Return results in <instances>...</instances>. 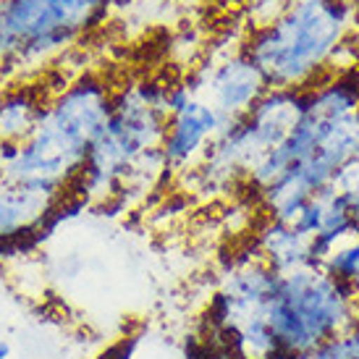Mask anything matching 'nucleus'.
I'll return each instance as SVG.
<instances>
[{"label":"nucleus","mask_w":359,"mask_h":359,"mask_svg":"<svg viewBox=\"0 0 359 359\" xmlns=\"http://www.w3.org/2000/svg\"><path fill=\"white\" fill-rule=\"evenodd\" d=\"M131 351H134V344H131L129 349H126V341L123 344H118V346H113V349H108L105 354H100L97 359H129Z\"/></svg>","instance_id":"dca6fc26"},{"label":"nucleus","mask_w":359,"mask_h":359,"mask_svg":"<svg viewBox=\"0 0 359 359\" xmlns=\"http://www.w3.org/2000/svg\"><path fill=\"white\" fill-rule=\"evenodd\" d=\"M357 19V0H286L278 19L244 32L247 53L270 90H315L330 81L339 45Z\"/></svg>","instance_id":"f257e3e1"},{"label":"nucleus","mask_w":359,"mask_h":359,"mask_svg":"<svg viewBox=\"0 0 359 359\" xmlns=\"http://www.w3.org/2000/svg\"><path fill=\"white\" fill-rule=\"evenodd\" d=\"M19 150L21 144H16V142H0V168H6L19 158Z\"/></svg>","instance_id":"2eb2a0df"},{"label":"nucleus","mask_w":359,"mask_h":359,"mask_svg":"<svg viewBox=\"0 0 359 359\" xmlns=\"http://www.w3.org/2000/svg\"><path fill=\"white\" fill-rule=\"evenodd\" d=\"M304 236H299L291 223L268 218L265 226L257 231L255 236V247H257L262 262L268 265L273 273L278 276H289L294 270L304 268H320L315 259L309 257V247Z\"/></svg>","instance_id":"9d476101"},{"label":"nucleus","mask_w":359,"mask_h":359,"mask_svg":"<svg viewBox=\"0 0 359 359\" xmlns=\"http://www.w3.org/2000/svg\"><path fill=\"white\" fill-rule=\"evenodd\" d=\"M69 189L40 179H16L0 168V247L42 236Z\"/></svg>","instance_id":"0eeeda50"},{"label":"nucleus","mask_w":359,"mask_h":359,"mask_svg":"<svg viewBox=\"0 0 359 359\" xmlns=\"http://www.w3.org/2000/svg\"><path fill=\"white\" fill-rule=\"evenodd\" d=\"M309 359H359V357L351 333H344V336H336V339H328L325 344H320L318 349L309 354Z\"/></svg>","instance_id":"f8f14e48"},{"label":"nucleus","mask_w":359,"mask_h":359,"mask_svg":"<svg viewBox=\"0 0 359 359\" xmlns=\"http://www.w3.org/2000/svg\"><path fill=\"white\" fill-rule=\"evenodd\" d=\"M165 92L168 84L155 79L129 81L113 90L108 123L69 189L74 197H81L90 208H123V189L134 163L163 142L168 123Z\"/></svg>","instance_id":"7ed1b4c3"},{"label":"nucleus","mask_w":359,"mask_h":359,"mask_svg":"<svg viewBox=\"0 0 359 359\" xmlns=\"http://www.w3.org/2000/svg\"><path fill=\"white\" fill-rule=\"evenodd\" d=\"M241 116H226L208 105L205 100H194L181 108L179 113L168 116L165 134L160 142V152L165 160V168L173 173L191 170L210 150V144L229 134Z\"/></svg>","instance_id":"6e6552de"},{"label":"nucleus","mask_w":359,"mask_h":359,"mask_svg":"<svg viewBox=\"0 0 359 359\" xmlns=\"http://www.w3.org/2000/svg\"><path fill=\"white\" fill-rule=\"evenodd\" d=\"M320 270L333 280L354 283L359 289V239H349L339 244L328 257L320 262Z\"/></svg>","instance_id":"9b49d317"},{"label":"nucleus","mask_w":359,"mask_h":359,"mask_svg":"<svg viewBox=\"0 0 359 359\" xmlns=\"http://www.w3.org/2000/svg\"><path fill=\"white\" fill-rule=\"evenodd\" d=\"M11 357V344L6 339H0V359H8Z\"/></svg>","instance_id":"f3484780"},{"label":"nucleus","mask_w":359,"mask_h":359,"mask_svg":"<svg viewBox=\"0 0 359 359\" xmlns=\"http://www.w3.org/2000/svg\"><path fill=\"white\" fill-rule=\"evenodd\" d=\"M184 84L197 100H205L226 116H244L270 90L255 60L241 48L210 58Z\"/></svg>","instance_id":"423d86ee"},{"label":"nucleus","mask_w":359,"mask_h":359,"mask_svg":"<svg viewBox=\"0 0 359 359\" xmlns=\"http://www.w3.org/2000/svg\"><path fill=\"white\" fill-rule=\"evenodd\" d=\"M3 3H6V0H0V6H3Z\"/></svg>","instance_id":"a211bd4d"},{"label":"nucleus","mask_w":359,"mask_h":359,"mask_svg":"<svg viewBox=\"0 0 359 359\" xmlns=\"http://www.w3.org/2000/svg\"><path fill=\"white\" fill-rule=\"evenodd\" d=\"M291 226H294V231H297L299 236H304V239H312V236L323 229V205H320L318 197H312V200L302 208V212L294 218Z\"/></svg>","instance_id":"ddd939ff"},{"label":"nucleus","mask_w":359,"mask_h":359,"mask_svg":"<svg viewBox=\"0 0 359 359\" xmlns=\"http://www.w3.org/2000/svg\"><path fill=\"white\" fill-rule=\"evenodd\" d=\"M110 108L113 87L100 74L87 71L66 81L53 90L34 134L21 144L19 158L3 170L16 179H40L71 189L90 147L108 123Z\"/></svg>","instance_id":"f03ea898"},{"label":"nucleus","mask_w":359,"mask_h":359,"mask_svg":"<svg viewBox=\"0 0 359 359\" xmlns=\"http://www.w3.org/2000/svg\"><path fill=\"white\" fill-rule=\"evenodd\" d=\"M278 351L309 359L328 339L351 333L359 323V289L333 280L320 268L278 276L265 307Z\"/></svg>","instance_id":"39448f33"},{"label":"nucleus","mask_w":359,"mask_h":359,"mask_svg":"<svg viewBox=\"0 0 359 359\" xmlns=\"http://www.w3.org/2000/svg\"><path fill=\"white\" fill-rule=\"evenodd\" d=\"M113 3L6 0L0 6V84L40 79L45 69L105 24Z\"/></svg>","instance_id":"20e7f679"},{"label":"nucleus","mask_w":359,"mask_h":359,"mask_svg":"<svg viewBox=\"0 0 359 359\" xmlns=\"http://www.w3.org/2000/svg\"><path fill=\"white\" fill-rule=\"evenodd\" d=\"M53 90L40 79L13 81L0 90V142L24 144L29 140Z\"/></svg>","instance_id":"1a4fd4ad"},{"label":"nucleus","mask_w":359,"mask_h":359,"mask_svg":"<svg viewBox=\"0 0 359 359\" xmlns=\"http://www.w3.org/2000/svg\"><path fill=\"white\" fill-rule=\"evenodd\" d=\"M286 0H250L247 8V29L255 27H265L273 19H278V13L283 11Z\"/></svg>","instance_id":"4468645a"}]
</instances>
